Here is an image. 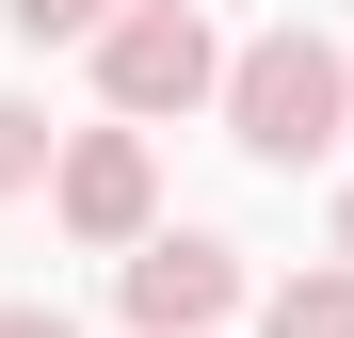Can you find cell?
<instances>
[{
  "mask_svg": "<svg viewBox=\"0 0 354 338\" xmlns=\"http://www.w3.org/2000/svg\"><path fill=\"white\" fill-rule=\"evenodd\" d=\"M0 338H81V322L65 306H0Z\"/></svg>",
  "mask_w": 354,
  "mask_h": 338,
  "instance_id": "8",
  "label": "cell"
},
{
  "mask_svg": "<svg viewBox=\"0 0 354 338\" xmlns=\"http://www.w3.org/2000/svg\"><path fill=\"white\" fill-rule=\"evenodd\" d=\"M48 209H65V242H97V258H145V242H161L145 129H81V145H65V178H48Z\"/></svg>",
  "mask_w": 354,
  "mask_h": 338,
  "instance_id": "3",
  "label": "cell"
},
{
  "mask_svg": "<svg viewBox=\"0 0 354 338\" xmlns=\"http://www.w3.org/2000/svg\"><path fill=\"white\" fill-rule=\"evenodd\" d=\"M32 178H65V161H48V113L0 97V194H32Z\"/></svg>",
  "mask_w": 354,
  "mask_h": 338,
  "instance_id": "6",
  "label": "cell"
},
{
  "mask_svg": "<svg viewBox=\"0 0 354 338\" xmlns=\"http://www.w3.org/2000/svg\"><path fill=\"white\" fill-rule=\"evenodd\" d=\"M225 129H242L258 161H322V145L354 129V65H338L306 17H274L242 65H225Z\"/></svg>",
  "mask_w": 354,
  "mask_h": 338,
  "instance_id": "1",
  "label": "cell"
},
{
  "mask_svg": "<svg viewBox=\"0 0 354 338\" xmlns=\"http://www.w3.org/2000/svg\"><path fill=\"white\" fill-rule=\"evenodd\" d=\"M97 97H113V113H194V97H225L209 17H194V0H129V17L97 32Z\"/></svg>",
  "mask_w": 354,
  "mask_h": 338,
  "instance_id": "2",
  "label": "cell"
},
{
  "mask_svg": "<svg viewBox=\"0 0 354 338\" xmlns=\"http://www.w3.org/2000/svg\"><path fill=\"white\" fill-rule=\"evenodd\" d=\"M258 338H354V258L338 274H290V290L258 306Z\"/></svg>",
  "mask_w": 354,
  "mask_h": 338,
  "instance_id": "5",
  "label": "cell"
},
{
  "mask_svg": "<svg viewBox=\"0 0 354 338\" xmlns=\"http://www.w3.org/2000/svg\"><path fill=\"white\" fill-rule=\"evenodd\" d=\"M113 290H129V322H145V338H209L225 306H242V258H225L209 225H161L145 258H113Z\"/></svg>",
  "mask_w": 354,
  "mask_h": 338,
  "instance_id": "4",
  "label": "cell"
},
{
  "mask_svg": "<svg viewBox=\"0 0 354 338\" xmlns=\"http://www.w3.org/2000/svg\"><path fill=\"white\" fill-rule=\"evenodd\" d=\"M338 258H354V194H338Z\"/></svg>",
  "mask_w": 354,
  "mask_h": 338,
  "instance_id": "9",
  "label": "cell"
},
{
  "mask_svg": "<svg viewBox=\"0 0 354 338\" xmlns=\"http://www.w3.org/2000/svg\"><path fill=\"white\" fill-rule=\"evenodd\" d=\"M0 17H17V32H32V48H65V32H81V48H97V32H113V17H129V0H0Z\"/></svg>",
  "mask_w": 354,
  "mask_h": 338,
  "instance_id": "7",
  "label": "cell"
}]
</instances>
